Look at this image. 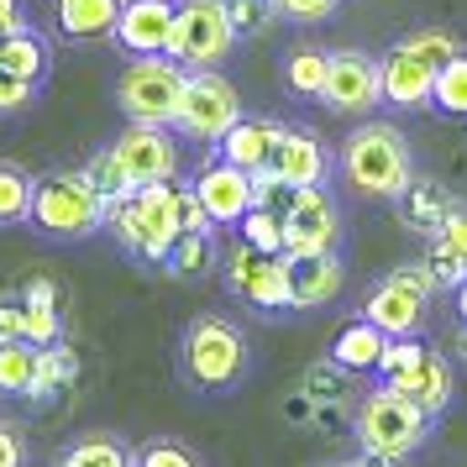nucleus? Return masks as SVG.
Instances as JSON below:
<instances>
[{
	"mask_svg": "<svg viewBox=\"0 0 467 467\" xmlns=\"http://www.w3.org/2000/svg\"><path fill=\"white\" fill-rule=\"evenodd\" d=\"M179 379L194 394L226 400L253 379V347L232 316H194L179 331Z\"/></svg>",
	"mask_w": 467,
	"mask_h": 467,
	"instance_id": "1",
	"label": "nucleus"
},
{
	"mask_svg": "<svg viewBox=\"0 0 467 467\" xmlns=\"http://www.w3.org/2000/svg\"><path fill=\"white\" fill-rule=\"evenodd\" d=\"M341 179L347 190L362 194V200H400L415 179V158H410V142H404L400 127L389 121H368L358 127L347 142H341Z\"/></svg>",
	"mask_w": 467,
	"mask_h": 467,
	"instance_id": "2",
	"label": "nucleus"
},
{
	"mask_svg": "<svg viewBox=\"0 0 467 467\" xmlns=\"http://www.w3.org/2000/svg\"><path fill=\"white\" fill-rule=\"evenodd\" d=\"M106 232L116 236V247L148 268H163V257L173 253V242L184 236V221H179V179L169 184H142V190L121 200L116 211L106 215Z\"/></svg>",
	"mask_w": 467,
	"mask_h": 467,
	"instance_id": "3",
	"label": "nucleus"
},
{
	"mask_svg": "<svg viewBox=\"0 0 467 467\" xmlns=\"http://www.w3.org/2000/svg\"><path fill=\"white\" fill-rule=\"evenodd\" d=\"M26 226L43 242H89V236L106 232V200L95 194L85 169L37 173V194H32Z\"/></svg>",
	"mask_w": 467,
	"mask_h": 467,
	"instance_id": "4",
	"label": "nucleus"
},
{
	"mask_svg": "<svg viewBox=\"0 0 467 467\" xmlns=\"http://www.w3.org/2000/svg\"><path fill=\"white\" fill-rule=\"evenodd\" d=\"M352 436L368 457H383V462H404L410 451H420L425 436H431V415H420L415 404L394 394V389H373L362 394V404L352 410Z\"/></svg>",
	"mask_w": 467,
	"mask_h": 467,
	"instance_id": "5",
	"label": "nucleus"
},
{
	"mask_svg": "<svg viewBox=\"0 0 467 467\" xmlns=\"http://www.w3.org/2000/svg\"><path fill=\"white\" fill-rule=\"evenodd\" d=\"M190 85V68L169 58V53H148V58H131L116 79V106L127 121L137 127H173L179 100Z\"/></svg>",
	"mask_w": 467,
	"mask_h": 467,
	"instance_id": "6",
	"label": "nucleus"
},
{
	"mask_svg": "<svg viewBox=\"0 0 467 467\" xmlns=\"http://www.w3.org/2000/svg\"><path fill=\"white\" fill-rule=\"evenodd\" d=\"M242 95L236 85L221 74V68H190V85H184V100H179V116H173V131L184 142H200V148H221V137L242 121Z\"/></svg>",
	"mask_w": 467,
	"mask_h": 467,
	"instance_id": "7",
	"label": "nucleus"
},
{
	"mask_svg": "<svg viewBox=\"0 0 467 467\" xmlns=\"http://www.w3.org/2000/svg\"><path fill=\"white\" fill-rule=\"evenodd\" d=\"M221 278L247 310L257 316H289L295 310V289H289V257L278 253H257L236 236V247H226L221 257Z\"/></svg>",
	"mask_w": 467,
	"mask_h": 467,
	"instance_id": "8",
	"label": "nucleus"
},
{
	"mask_svg": "<svg viewBox=\"0 0 467 467\" xmlns=\"http://www.w3.org/2000/svg\"><path fill=\"white\" fill-rule=\"evenodd\" d=\"M236 37L226 0H179V22H173L169 58H179L184 68H221L232 58Z\"/></svg>",
	"mask_w": 467,
	"mask_h": 467,
	"instance_id": "9",
	"label": "nucleus"
},
{
	"mask_svg": "<svg viewBox=\"0 0 467 467\" xmlns=\"http://www.w3.org/2000/svg\"><path fill=\"white\" fill-rule=\"evenodd\" d=\"M431 295H436L431 268H425V263H400L383 284H373V295L362 299V316L373 320L383 337H415L425 326Z\"/></svg>",
	"mask_w": 467,
	"mask_h": 467,
	"instance_id": "10",
	"label": "nucleus"
},
{
	"mask_svg": "<svg viewBox=\"0 0 467 467\" xmlns=\"http://www.w3.org/2000/svg\"><path fill=\"white\" fill-rule=\"evenodd\" d=\"M341 247V211L326 184L295 194V205L284 211V257H310V253H337Z\"/></svg>",
	"mask_w": 467,
	"mask_h": 467,
	"instance_id": "11",
	"label": "nucleus"
},
{
	"mask_svg": "<svg viewBox=\"0 0 467 467\" xmlns=\"http://www.w3.org/2000/svg\"><path fill=\"white\" fill-rule=\"evenodd\" d=\"M383 100V85H379V64L358 53V47H341L331 53V79L320 89V106L331 116H347V121H368Z\"/></svg>",
	"mask_w": 467,
	"mask_h": 467,
	"instance_id": "12",
	"label": "nucleus"
},
{
	"mask_svg": "<svg viewBox=\"0 0 467 467\" xmlns=\"http://www.w3.org/2000/svg\"><path fill=\"white\" fill-rule=\"evenodd\" d=\"M110 148H116V158L127 163V173L137 184H169V179H179V169H184V158H179V131L173 127H137V121H131Z\"/></svg>",
	"mask_w": 467,
	"mask_h": 467,
	"instance_id": "13",
	"label": "nucleus"
},
{
	"mask_svg": "<svg viewBox=\"0 0 467 467\" xmlns=\"http://www.w3.org/2000/svg\"><path fill=\"white\" fill-rule=\"evenodd\" d=\"M190 184H194V194H200V205H205V215H211L215 226H242V215L253 211V173L226 163L215 148L194 169Z\"/></svg>",
	"mask_w": 467,
	"mask_h": 467,
	"instance_id": "14",
	"label": "nucleus"
},
{
	"mask_svg": "<svg viewBox=\"0 0 467 467\" xmlns=\"http://www.w3.org/2000/svg\"><path fill=\"white\" fill-rule=\"evenodd\" d=\"M173 22H179V0H127V5H121V22H116V37H110V43L121 47L127 58L169 53Z\"/></svg>",
	"mask_w": 467,
	"mask_h": 467,
	"instance_id": "15",
	"label": "nucleus"
},
{
	"mask_svg": "<svg viewBox=\"0 0 467 467\" xmlns=\"http://www.w3.org/2000/svg\"><path fill=\"white\" fill-rule=\"evenodd\" d=\"M383 389L404 394L420 415L436 420V415H446V404H451V394H457V373H451V362H446L441 352H431V347H425L410 368H400L394 379H383Z\"/></svg>",
	"mask_w": 467,
	"mask_h": 467,
	"instance_id": "16",
	"label": "nucleus"
},
{
	"mask_svg": "<svg viewBox=\"0 0 467 467\" xmlns=\"http://www.w3.org/2000/svg\"><path fill=\"white\" fill-rule=\"evenodd\" d=\"M379 85H383V106L425 110L431 106V89H436V68H425L404 43H394L379 58Z\"/></svg>",
	"mask_w": 467,
	"mask_h": 467,
	"instance_id": "17",
	"label": "nucleus"
},
{
	"mask_svg": "<svg viewBox=\"0 0 467 467\" xmlns=\"http://www.w3.org/2000/svg\"><path fill=\"white\" fill-rule=\"evenodd\" d=\"M284 121L278 116H242L226 137H221V158L226 163H236V169H247V173H257V169H274V152H278V142H284Z\"/></svg>",
	"mask_w": 467,
	"mask_h": 467,
	"instance_id": "18",
	"label": "nucleus"
},
{
	"mask_svg": "<svg viewBox=\"0 0 467 467\" xmlns=\"http://www.w3.org/2000/svg\"><path fill=\"white\" fill-rule=\"evenodd\" d=\"M121 5L127 0H53V26L64 43H106V37H116Z\"/></svg>",
	"mask_w": 467,
	"mask_h": 467,
	"instance_id": "19",
	"label": "nucleus"
},
{
	"mask_svg": "<svg viewBox=\"0 0 467 467\" xmlns=\"http://www.w3.org/2000/svg\"><path fill=\"white\" fill-rule=\"evenodd\" d=\"M457 205H462V200L446 190L441 179H420V173H415V179H410V190L394 200L400 221L410 226V232H420V236H436V232H441Z\"/></svg>",
	"mask_w": 467,
	"mask_h": 467,
	"instance_id": "20",
	"label": "nucleus"
},
{
	"mask_svg": "<svg viewBox=\"0 0 467 467\" xmlns=\"http://www.w3.org/2000/svg\"><path fill=\"white\" fill-rule=\"evenodd\" d=\"M347 284L337 253H310V257H289V289H295V310H320L331 305Z\"/></svg>",
	"mask_w": 467,
	"mask_h": 467,
	"instance_id": "21",
	"label": "nucleus"
},
{
	"mask_svg": "<svg viewBox=\"0 0 467 467\" xmlns=\"http://www.w3.org/2000/svg\"><path fill=\"white\" fill-rule=\"evenodd\" d=\"M274 169L295 184V190H310V184H326L331 179V148L320 142L316 131H299L289 127L284 131V142L274 152Z\"/></svg>",
	"mask_w": 467,
	"mask_h": 467,
	"instance_id": "22",
	"label": "nucleus"
},
{
	"mask_svg": "<svg viewBox=\"0 0 467 467\" xmlns=\"http://www.w3.org/2000/svg\"><path fill=\"white\" fill-rule=\"evenodd\" d=\"M0 68H11L16 79L47 89V74H53V43H47L32 22L16 26V32H5V37H0Z\"/></svg>",
	"mask_w": 467,
	"mask_h": 467,
	"instance_id": "23",
	"label": "nucleus"
},
{
	"mask_svg": "<svg viewBox=\"0 0 467 467\" xmlns=\"http://www.w3.org/2000/svg\"><path fill=\"white\" fill-rule=\"evenodd\" d=\"M383 352H389V337H383L368 316H358V320H347V326L337 331V341H331V352H326V358L362 379V373H379Z\"/></svg>",
	"mask_w": 467,
	"mask_h": 467,
	"instance_id": "24",
	"label": "nucleus"
},
{
	"mask_svg": "<svg viewBox=\"0 0 467 467\" xmlns=\"http://www.w3.org/2000/svg\"><path fill=\"white\" fill-rule=\"evenodd\" d=\"M137 446H127V436L116 431H85L53 451V467H131Z\"/></svg>",
	"mask_w": 467,
	"mask_h": 467,
	"instance_id": "25",
	"label": "nucleus"
},
{
	"mask_svg": "<svg viewBox=\"0 0 467 467\" xmlns=\"http://www.w3.org/2000/svg\"><path fill=\"white\" fill-rule=\"evenodd\" d=\"M32 194H37V173L26 169V163H16V158H0V232L26 226Z\"/></svg>",
	"mask_w": 467,
	"mask_h": 467,
	"instance_id": "26",
	"label": "nucleus"
},
{
	"mask_svg": "<svg viewBox=\"0 0 467 467\" xmlns=\"http://www.w3.org/2000/svg\"><path fill=\"white\" fill-rule=\"evenodd\" d=\"M221 242H215V232H184L179 242H173V253L163 257V274L169 278H205L211 268H221Z\"/></svg>",
	"mask_w": 467,
	"mask_h": 467,
	"instance_id": "27",
	"label": "nucleus"
},
{
	"mask_svg": "<svg viewBox=\"0 0 467 467\" xmlns=\"http://www.w3.org/2000/svg\"><path fill=\"white\" fill-rule=\"evenodd\" d=\"M37 362H43V347L37 341H0V400H26L32 394V379H37Z\"/></svg>",
	"mask_w": 467,
	"mask_h": 467,
	"instance_id": "28",
	"label": "nucleus"
},
{
	"mask_svg": "<svg viewBox=\"0 0 467 467\" xmlns=\"http://www.w3.org/2000/svg\"><path fill=\"white\" fill-rule=\"evenodd\" d=\"M74 379H79V358H74V347H68V341H53V347H43V362H37V379H32V394H26V400L32 404H53L64 389H74Z\"/></svg>",
	"mask_w": 467,
	"mask_h": 467,
	"instance_id": "29",
	"label": "nucleus"
},
{
	"mask_svg": "<svg viewBox=\"0 0 467 467\" xmlns=\"http://www.w3.org/2000/svg\"><path fill=\"white\" fill-rule=\"evenodd\" d=\"M85 179L95 184V194L106 200V215L116 211L121 200H131V194L142 190V184H137V179L127 173V163L116 158V148H100V152H95V158L85 163Z\"/></svg>",
	"mask_w": 467,
	"mask_h": 467,
	"instance_id": "30",
	"label": "nucleus"
},
{
	"mask_svg": "<svg viewBox=\"0 0 467 467\" xmlns=\"http://www.w3.org/2000/svg\"><path fill=\"white\" fill-rule=\"evenodd\" d=\"M326 79H331V53H320V47H295V53L284 58V85H289V95H299V100H320Z\"/></svg>",
	"mask_w": 467,
	"mask_h": 467,
	"instance_id": "31",
	"label": "nucleus"
},
{
	"mask_svg": "<svg viewBox=\"0 0 467 467\" xmlns=\"http://www.w3.org/2000/svg\"><path fill=\"white\" fill-rule=\"evenodd\" d=\"M352 379H358V373H347V368H337V362L326 358V362H316V368H305L299 389H305L320 410H341L347 394H352Z\"/></svg>",
	"mask_w": 467,
	"mask_h": 467,
	"instance_id": "32",
	"label": "nucleus"
},
{
	"mask_svg": "<svg viewBox=\"0 0 467 467\" xmlns=\"http://www.w3.org/2000/svg\"><path fill=\"white\" fill-rule=\"evenodd\" d=\"M431 110H441V116H451V121H467V53H457V58L436 74Z\"/></svg>",
	"mask_w": 467,
	"mask_h": 467,
	"instance_id": "33",
	"label": "nucleus"
},
{
	"mask_svg": "<svg viewBox=\"0 0 467 467\" xmlns=\"http://www.w3.org/2000/svg\"><path fill=\"white\" fill-rule=\"evenodd\" d=\"M404 47H410V53H415L425 68H436V74H441V68L451 64L457 53H467V47L457 43L446 26H420V32H410V37H404Z\"/></svg>",
	"mask_w": 467,
	"mask_h": 467,
	"instance_id": "34",
	"label": "nucleus"
},
{
	"mask_svg": "<svg viewBox=\"0 0 467 467\" xmlns=\"http://www.w3.org/2000/svg\"><path fill=\"white\" fill-rule=\"evenodd\" d=\"M236 236L247 242V247H257V253H278L284 257V215H274V211H247L242 215V226H236Z\"/></svg>",
	"mask_w": 467,
	"mask_h": 467,
	"instance_id": "35",
	"label": "nucleus"
},
{
	"mask_svg": "<svg viewBox=\"0 0 467 467\" xmlns=\"http://www.w3.org/2000/svg\"><path fill=\"white\" fill-rule=\"evenodd\" d=\"M131 467H205V462H200L194 446L173 441V436H152V441L137 446V462Z\"/></svg>",
	"mask_w": 467,
	"mask_h": 467,
	"instance_id": "36",
	"label": "nucleus"
},
{
	"mask_svg": "<svg viewBox=\"0 0 467 467\" xmlns=\"http://www.w3.org/2000/svg\"><path fill=\"white\" fill-rule=\"evenodd\" d=\"M226 16H232L236 37H263L278 22V5L274 0H226Z\"/></svg>",
	"mask_w": 467,
	"mask_h": 467,
	"instance_id": "37",
	"label": "nucleus"
},
{
	"mask_svg": "<svg viewBox=\"0 0 467 467\" xmlns=\"http://www.w3.org/2000/svg\"><path fill=\"white\" fill-rule=\"evenodd\" d=\"M295 194H299V190H295V184H289L278 169H257V173H253V205H257V211L284 215L289 205H295Z\"/></svg>",
	"mask_w": 467,
	"mask_h": 467,
	"instance_id": "38",
	"label": "nucleus"
},
{
	"mask_svg": "<svg viewBox=\"0 0 467 467\" xmlns=\"http://www.w3.org/2000/svg\"><path fill=\"white\" fill-rule=\"evenodd\" d=\"M37 100H43V89L26 85V79H16L11 68H0V121H16V116H26Z\"/></svg>",
	"mask_w": 467,
	"mask_h": 467,
	"instance_id": "39",
	"label": "nucleus"
},
{
	"mask_svg": "<svg viewBox=\"0 0 467 467\" xmlns=\"http://www.w3.org/2000/svg\"><path fill=\"white\" fill-rule=\"evenodd\" d=\"M0 467H32V446H26L22 420L0 415Z\"/></svg>",
	"mask_w": 467,
	"mask_h": 467,
	"instance_id": "40",
	"label": "nucleus"
},
{
	"mask_svg": "<svg viewBox=\"0 0 467 467\" xmlns=\"http://www.w3.org/2000/svg\"><path fill=\"white\" fill-rule=\"evenodd\" d=\"M274 5H278V16H284V22L316 26V22H326V16H337L341 0H274Z\"/></svg>",
	"mask_w": 467,
	"mask_h": 467,
	"instance_id": "41",
	"label": "nucleus"
},
{
	"mask_svg": "<svg viewBox=\"0 0 467 467\" xmlns=\"http://www.w3.org/2000/svg\"><path fill=\"white\" fill-rule=\"evenodd\" d=\"M436 242H441L446 253H451V257L467 268V205H457V211H451V221L436 232Z\"/></svg>",
	"mask_w": 467,
	"mask_h": 467,
	"instance_id": "42",
	"label": "nucleus"
},
{
	"mask_svg": "<svg viewBox=\"0 0 467 467\" xmlns=\"http://www.w3.org/2000/svg\"><path fill=\"white\" fill-rule=\"evenodd\" d=\"M16 337H26V305H22V295L0 299V341H16Z\"/></svg>",
	"mask_w": 467,
	"mask_h": 467,
	"instance_id": "43",
	"label": "nucleus"
},
{
	"mask_svg": "<svg viewBox=\"0 0 467 467\" xmlns=\"http://www.w3.org/2000/svg\"><path fill=\"white\" fill-rule=\"evenodd\" d=\"M284 420H289V425H316L320 420V404L310 400L305 389H295V394L284 400Z\"/></svg>",
	"mask_w": 467,
	"mask_h": 467,
	"instance_id": "44",
	"label": "nucleus"
},
{
	"mask_svg": "<svg viewBox=\"0 0 467 467\" xmlns=\"http://www.w3.org/2000/svg\"><path fill=\"white\" fill-rule=\"evenodd\" d=\"M16 26H26L22 0H0V37H5V32H16Z\"/></svg>",
	"mask_w": 467,
	"mask_h": 467,
	"instance_id": "45",
	"label": "nucleus"
},
{
	"mask_svg": "<svg viewBox=\"0 0 467 467\" xmlns=\"http://www.w3.org/2000/svg\"><path fill=\"white\" fill-rule=\"evenodd\" d=\"M451 295H457V316H462V326H467V278L451 289Z\"/></svg>",
	"mask_w": 467,
	"mask_h": 467,
	"instance_id": "46",
	"label": "nucleus"
},
{
	"mask_svg": "<svg viewBox=\"0 0 467 467\" xmlns=\"http://www.w3.org/2000/svg\"><path fill=\"white\" fill-rule=\"evenodd\" d=\"M326 467H373V457H368V451H362L358 462H326Z\"/></svg>",
	"mask_w": 467,
	"mask_h": 467,
	"instance_id": "47",
	"label": "nucleus"
},
{
	"mask_svg": "<svg viewBox=\"0 0 467 467\" xmlns=\"http://www.w3.org/2000/svg\"><path fill=\"white\" fill-rule=\"evenodd\" d=\"M373 467H400V462H383V457H373Z\"/></svg>",
	"mask_w": 467,
	"mask_h": 467,
	"instance_id": "48",
	"label": "nucleus"
}]
</instances>
